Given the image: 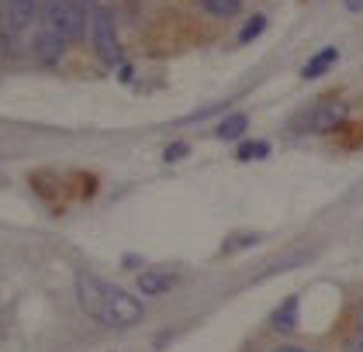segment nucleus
Listing matches in <instances>:
<instances>
[{
    "label": "nucleus",
    "mask_w": 363,
    "mask_h": 352,
    "mask_svg": "<svg viewBox=\"0 0 363 352\" xmlns=\"http://www.w3.org/2000/svg\"><path fill=\"white\" fill-rule=\"evenodd\" d=\"M77 300L90 318H97L108 328H132L145 314V307L135 294H128V290H121V287H114V283L86 270L77 273Z\"/></svg>",
    "instance_id": "f257e3e1"
},
{
    "label": "nucleus",
    "mask_w": 363,
    "mask_h": 352,
    "mask_svg": "<svg viewBox=\"0 0 363 352\" xmlns=\"http://www.w3.org/2000/svg\"><path fill=\"white\" fill-rule=\"evenodd\" d=\"M90 38H94V49H97V55H101L108 66H118V62H121L118 25H114L111 7H94V11H90Z\"/></svg>",
    "instance_id": "f03ea898"
},
{
    "label": "nucleus",
    "mask_w": 363,
    "mask_h": 352,
    "mask_svg": "<svg viewBox=\"0 0 363 352\" xmlns=\"http://www.w3.org/2000/svg\"><path fill=\"white\" fill-rule=\"evenodd\" d=\"M86 18H90V14H86V11H80L73 0H49V4H45V28L59 31L66 42L84 38Z\"/></svg>",
    "instance_id": "7ed1b4c3"
},
{
    "label": "nucleus",
    "mask_w": 363,
    "mask_h": 352,
    "mask_svg": "<svg viewBox=\"0 0 363 352\" xmlns=\"http://www.w3.org/2000/svg\"><path fill=\"white\" fill-rule=\"evenodd\" d=\"M346 118H350V104L346 101H322V104H315V110L308 114V125H311V132H335V128H342L346 125Z\"/></svg>",
    "instance_id": "20e7f679"
},
{
    "label": "nucleus",
    "mask_w": 363,
    "mask_h": 352,
    "mask_svg": "<svg viewBox=\"0 0 363 352\" xmlns=\"http://www.w3.org/2000/svg\"><path fill=\"white\" fill-rule=\"evenodd\" d=\"M31 52H35V59L42 66H56L59 59H62V52H66V38L59 31H52V28H42L35 35V42H31Z\"/></svg>",
    "instance_id": "39448f33"
},
{
    "label": "nucleus",
    "mask_w": 363,
    "mask_h": 352,
    "mask_svg": "<svg viewBox=\"0 0 363 352\" xmlns=\"http://www.w3.org/2000/svg\"><path fill=\"white\" fill-rule=\"evenodd\" d=\"M173 283H177V273L145 270L139 276V294H145V297H163L167 290H173Z\"/></svg>",
    "instance_id": "423d86ee"
},
{
    "label": "nucleus",
    "mask_w": 363,
    "mask_h": 352,
    "mask_svg": "<svg viewBox=\"0 0 363 352\" xmlns=\"http://www.w3.org/2000/svg\"><path fill=\"white\" fill-rule=\"evenodd\" d=\"M335 59H339V49H335V45H325L322 52H315L305 66H301V76H305V80H318V76H325V73L335 66Z\"/></svg>",
    "instance_id": "0eeeda50"
},
{
    "label": "nucleus",
    "mask_w": 363,
    "mask_h": 352,
    "mask_svg": "<svg viewBox=\"0 0 363 352\" xmlns=\"http://www.w3.org/2000/svg\"><path fill=\"white\" fill-rule=\"evenodd\" d=\"M270 328L280 331V335H291V331L298 328V297H287L277 311L270 314Z\"/></svg>",
    "instance_id": "6e6552de"
},
{
    "label": "nucleus",
    "mask_w": 363,
    "mask_h": 352,
    "mask_svg": "<svg viewBox=\"0 0 363 352\" xmlns=\"http://www.w3.org/2000/svg\"><path fill=\"white\" fill-rule=\"evenodd\" d=\"M31 18H35V0H7V21H11V31L28 28Z\"/></svg>",
    "instance_id": "1a4fd4ad"
},
{
    "label": "nucleus",
    "mask_w": 363,
    "mask_h": 352,
    "mask_svg": "<svg viewBox=\"0 0 363 352\" xmlns=\"http://www.w3.org/2000/svg\"><path fill=\"white\" fill-rule=\"evenodd\" d=\"M246 128H250V118H246V114H228L222 125L215 128V135L222 138V142H235V138H242Z\"/></svg>",
    "instance_id": "9d476101"
},
{
    "label": "nucleus",
    "mask_w": 363,
    "mask_h": 352,
    "mask_svg": "<svg viewBox=\"0 0 363 352\" xmlns=\"http://www.w3.org/2000/svg\"><path fill=\"white\" fill-rule=\"evenodd\" d=\"M201 7L211 14V18H235L242 0H201Z\"/></svg>",
    "instance_id": "9b49d317"
},
{
    "label": "nucleus",
    "mask_w": 363,
    "mask_h": 352,
    "mask_svg": "<svg viewBox=\"0 0 363 352\" xmlns=\"http://www.w3.org/2000/svg\"><path fill=\"white\" fill-rule=\"evenodd\" d=\"M270 156V142H242L239 145V163H256Z\"/></svg>",
    "instance_id": "f8f14e48"
},
{
    "label": "nucleus",
    "mask_w": 363,
    "mask_h": 352,
    "mask_svg": "<svg viewBox=\"0 0 363 352\" xmlns=\"http://www.w3.org/2000/svg\"><path fill=\"white\" fill-rule=\"evenodd\" d=\"M267 31V14H252L250 21L242 25V31H239V45H250L252 38H259Z\"/></svg>",
    "instance_id": "ddd939ff"
},
{
    "label": "nucleus",
    "mask_w": 363,
    "mask_h": 352,
    "mask_svg": "<svg viewBox=\"0 0 363 352\" xmlns=\"http://www.w3.org/2000/svg\"><path fill=\"white\" fill-rule=\"evenodd\" d=\"M259 242V235L256 232H242V235H232V239H225L222 245V252L228 256V252H239V249H250V245Z\"/></svg>",
    "instance_id": "4468645a"
},
{
    "label": "nucleus",
    "mask_w": 363,
    "mask_h": 352,
    "mask_svg": "<svg viewBox=\"0 0 363 352\" xmlns=\"http://www.w3.org/2000/svg\"><path fill=\"white\" fill-rule=\"evenodd\" d=\"M187 152H191V145H187V142H173L167 152H163V159H167V163H180Z\"/></svg>",
    "instance_id": "2eb2a0df"
},
{
    "label": "nucleus",
    "mask_w": 363,
    "mask_h": 352,
    "mask_svg": "<svg viewBox=\"0 0 363 352\" xmlns=\"http://www.w3.org/2000/svg\"><path fill=\"white\" fill-rule=\"evenodd\" d=\"M342 352H363V335H360V331H353V339L346 342V349H342Z\"/></svg>",
    "instance_id": "dca6fc26"
},
{
    "label": "nucleus",
    "mask_w": 363,
    "mask_h": 352,
    "mask_svg": "<svg viewBox=\"0 0 363 352\" xmlns=\"http://www.w3.org/2000/svg\"><path fill=\"white\" fill-rule=\"evenodd\" d=\"M342 4H346V11H353V14L363 11V0H342Z\"/></svg>",
    "instance_id": "f3484780"
},
{
    "label": "nucleus",
    "mask_w": 363,
    "mask_h": 352,
    "mask_svg": "<svg viewBox=\"0 0 363 352\" xmlns=\"http://www.w3.org/2000/svg\"><path fill=\"white\" fill-rule=\"evenodd\" d=\"M274 352H308V349H301V346H277Z\"/></svg>",
    "instance_id": "a211bd4d"
},
{
    "label": "nucleus",
    "mask_w": 363,
    "mask_h": 352,
    "mask_svg": "<svg viewBox=\"0 0 363 352\" xmlns=\"http://www.w3.org/2000/svg\"><path fill=\"white\" fill-rule=\"evenodd\" d=\"M357 331H360V335H363V304H360V307H357Z\"/></svg>",
    "instance_id": "6ab92c4d"
}]
</instances>
